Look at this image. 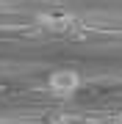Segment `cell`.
<instances>
[{"label":"cell","instance_id":"1","mask_svg":"<svg viewBox=\"0 0 122 124\" xmlns=\"http://www.w3.org/2000/svg\"><path fill=\"white\" fill-rule=\"evenodd\" d=\"M36 22L50 33H64V36H72V39H83L86 33V22L69 11H45L36 17Z\"/></svg>","mask_w":122,"mask_h":124},{"label":"cell","instance_id":"2","mask_svg":"<svg viewBox=\"0 0 122 124\" xmlns=\"http://www.w3.org/2000/svg\"><path fill=\"white\" fill-rule=\"evenodd\" d=\"M83 85V77L78 69H53L47 75V91L56 99H72Z\"/></svg>","mask_w":122,"mask_h":124},{"label":"cell","instance_id":"3","mask_svg":"<svg viewBox=\"0 0 122 124\" xmlns=\"http://www.w3.org/2000/svg\"><path fill=\"white\" fill-rule=\"evenodd\" d=\"M0 3H11V0H0Z\"/></svg>","mask_w":122,"mask_h":124}]
</instances>
